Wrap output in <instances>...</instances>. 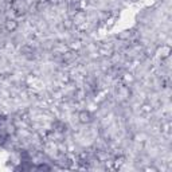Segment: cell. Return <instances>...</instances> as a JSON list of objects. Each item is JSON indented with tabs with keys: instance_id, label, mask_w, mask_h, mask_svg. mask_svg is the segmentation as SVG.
I'll list each match as a JSON object with an SVG mask.
<instances>
[{
	"instance_id": "obj_1",
	"label": "cell",
	"mask_w": 172,
	"mask_h": 172,
	"mask_svg": "<svg viewBox=\"0 0 172 172\" xmlns=\"http://www.w3.org/2000/svg\"><path fill=\"white\" fill-rule=\"evenodd\" d=\"M80 121L84 122V124H86V122H90V121H92V116H90V113H89V112H86V110L81 112V113H80Z\"/></svg>"
},
{
	"instance_id": "obj_2",
	"label": "cell",
	"mask_w": 172,
	"mask_h": 172,
	"mask_svg": "<svg viewBox=\"0 0 172 172\" xmlns=\"http://www.w3.org/2000/svg\"><path fill=\"white\" fill-rule=\"evenodd\" d=\"M16 27H18V24L15 23V20H8V22H7V28H8V30L12 31V30H15Z\"/></svg>"
}]
</instances>
